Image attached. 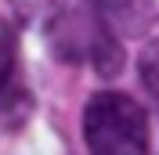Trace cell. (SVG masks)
I'll use <instances>...</instances> for the list:
<instances>
[{
	"mask_svg": "<svg viewBox=\"0 0 159 155\" xmlns=\"http://www.w3.org/2000/svg\"><path fill=\"white\" fill-rule=\"evenodd\" d=\"M138 76H141V87L159 101V36H152L145 43V51L138 58Z\"/></svg>",
	"mask_w": 159,
	"mask_h": 155,
	"instance_id": "cell-4",
	"label": "cell"
},
{
	"mask_svg": "<svg viewBox=\"0 0 159 155\" xmlns=\"http://www.w3.org/2000/svg\"><path fill=\"white\" fill-rule=\"evenodd\" d=\"M15 105H29L18 83V33L7 18H0V112L15 116Z\"/></svg>",
	"mask_w": 159,
	"mask_h": 155,
	"instance_id": "cell-3",
	"label": "cell"
},
{
	"mask_svg": "<svg viewBox=\"0 0 159 155\" xmlns=\"http://www.w3.org/2000/svg\"><path fill=\"white\" fill-rule=\"evenodd\" d=\"M47 43L61 61H69V65L90 61L94 72L105 79L119 76V69H123V47L112 36V29L98 18L94 7L58 11L47 25Z\"/></svg>",
	"mask_w": 159,
	"mask_h": 155,
	"instance_id": "cell-2",
	"label": "cell"
},
{
	"mask_svg": "<svg viewBox=\"0 0 159 155\" xmlns=\"http://www.w3.org/2000/svg\"><path fill=\"white\" fill-rule=\"evenodd\" d=\"M83 141L90 155H152L145 108L119 90H101L87 101Z\"/></svg>",
	"mask_w": 159,
	"mask_h": 155,
	"instance_id": "cell-1",
	"label": "cell"
},
{
	"mask_svg": "<svg viewBox=\"0 0 159 155\" xmlns=\"http://www.w3.org/2000/svg\"><path fill=\"white\" fill-rule=\"evenodd\" d=\"M83 4H90L94 11H119V7H127V0H83Z\"/></svg>",
	"mask_w": 159,
	"mask_h": 155,
	"instance_id": "cell-5",
	"label": "cell"
}]
</instances>
